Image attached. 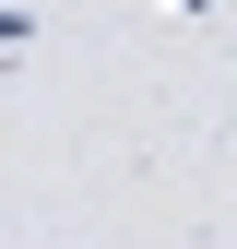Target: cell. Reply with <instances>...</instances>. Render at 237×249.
Here are the masks:
<instances>
[{"mask_svg":"<svg viewBox=\"0 0 237 249\" xmlns=\"http://www.w3.org/2000/svg\"><path fill=\"white\" fill-rule=\"evenodd\" d=\"M36 48V12H24V0H0V59H24Z\"/></svg>","mask_w":237,"mask_h":249,"instance_id":"1","label":"cell"}]
</instances>
